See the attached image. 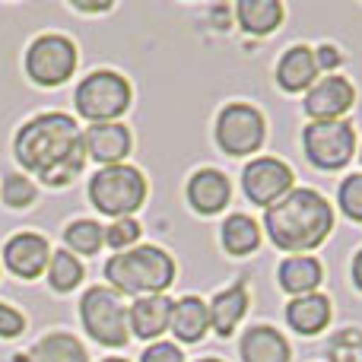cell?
I'll return each mask as SVG.
<instances>
[{"label":"cell","mask_w":362,"mask_h":362,"mask_svg":"<svg viewBox=\"0 0 362 362\" xmlns=\"http://www.w3.org/2000/svg\"><path fill=\"white\" fill-rule=\"evenodd\" d=\"M13 153L29 175L42 178L51 187L70 185L86 165L83 131L64 112H45L25 121L16 131Z\"/></svg>","instance_id":"6da1fadb"},{"label":"cell","mask_w":362,"mask_h":362,"mask_svg":"<svg viewBox=\"0 0 362 362\" xmlns=\"http://www.w3.org/2000/svg\"><path fill=\"white\" fill-rule=\"evenodd\" d=\"M264 229H267V238L280 251L302 255V251L318 248V245L331 235L334 210L312 187H293L283 200L267 206V213H264Z\"/></svg>","instance_id":"7a4b0ae2"},{"label":"cell","mask_w":362,"mask_h":362,"mask_svg":"<svg viewBox=\"0 0 362 362\" xmlns=\"http://www.w3.org/2000/svg\"><path fill=\"white\" fill-rule=\"evenodd\" d=\"M105 280L121 296H137V299L163 296L172 286V280H175V264L156 245H140V248L108 257Z\"/></svg>","instance_id":"3957f363"},{"label":"cell","mask_w":362,"mask_h":362,"mask_svg":"<svg viewBox=\"0 0 362 362\" xmlns=\"http://www.w3.org/2000/svg\"><path fill=\"white\" fill-rule=\"evenodd\" d=\"M89 200L99 213L112 219H127L144 206L146 200V178L134 165H105L89 178Z\"/></svg>","instance_id":"277c9868"},{"label":"cell","mask_w":362,"mask_h":362,"mask_svg":"<svg viewBox=\"0 0 362 362\" xmlns=\"http://www.w3.org/2000/svg\"><path fill=\"white\" fill-rule=\"evenodd\" d=\"M76 112L93 124H112L131 105V83L115 70H95L76 86Z\"/></svg>","instance_id":"5b68a950"},{"label":"cell","mask_w":362,"mask_h":362,"mask_svg":"<svg viewBox=\"0 0 362 362\" xmlns=\"http://www.w3.org/2000/svg\"><path fill=\"white\" fill-rule=\"evenodd\" d=\"M80 318L89 337L102 346H124L131 337V321L121 293L108 286H93L80 302Z\"/></svg>","instance_id":"8992f818"},{"label":"cell","mask_w":362,"mask_h":362,"mask_svg":"<svg viewBox=\"0 0 362 362\" xmlns=\"http://www.w3.org/2000/svg\"><path fill=\"white\" fill-rule=\"evenodd\" d=\"M302 146L312 165L325 172L344 169L356 153V134L346 121H312L302 131Z\"/></svg>","instance_id":"52a82bcc"},{"label":"cell","mask_w":362,"mask_h":362,"mask_svg":"<svg viewBox=\"0 0 362 362\" xmlns=\"http://www.w3.org/2000/svg\"><path fill=\"white\" fill-rule=\"evenodd\" d=\"M264 115L248 102H232L216 118V144L226 156H248L264 146Z\"/></svg>","instance_id":"ba28073f"},{"label":"cell","mask_w":362,"mask_h":362,"mask_svg":"<svg viewBox=\"0 0 362 362\" xmlns=\"http://www.w3.org/2000/svg\"><path fill=\"white\" fill-rule=\"evenodd\" d=\"M76 70V45L64 35H38L25 51V74L38 86H61Z\"/></svg>","instance_id":"9c48e42d"},{"label":"cell","mask_w":362,"mask_h":362,"mask_svg":"<svg viewBox=\"0 0 362 362\" xmlns=\"http://www.w3.org/2000/svg\"><path fill=\"white\" fill-rule=\"evenodd\" d=\"M242 191L251 204L267 210V206H274L276 200H283L293 191V169L283 159H274V156L251 159L242 172Z\"/></svg>","instance_id":"30bf717a"},{"label":"cell","mask_w":362,"mask_h":362,"mask_svg":"<svg viewBox=\"0 0 362 362\" xmlns=\"http://www.w3.org/2000/svg\"><path fill=\"white\" fill-rule=\"evenodd\" d=\"M356 102V89L346 76H325L305 95V115L312 121H340Z\"/></svg>","instance_id":"8fae6325"},{"label":"cell","mask_w":362,"mask_h":362,"mask_svg":"<svg viewBox=\"0 0 362 362\" xmlns=\"http://www.w3.org/2000/svg\"><path fill=\"white\" fill-rule=\"evenodd\" d=\"M48 261L51 248L35 232H19L4 245V264L10 267V274L23 276V280H35L42 270H48Z\"/></svg>","instance_id":"7c38bea8"},{"label":"cell","mask_w":362,"mask_h":362,"mask_svg":"<svg viewBox=\"0 0 362 362\" xmlns=\"http://www.w3.org/2000/svg\"><path fill=\"white\" fill-rule=\"evenodd\" d=\"M83 146H86V156L105 165H118L121 159L131 153V131L118 121L112 124H89L83 131Z\"/></svg>","instance_id":"4fadbf2b"},{"label":"cell","mask_w":362,"mask_h":362,"mask_svg":"<svg viewBox=\"0 0 362 362\" xmlns=\"http://www.w3.org/2000/svg\"><path fill=\"white\" fill-rule=\"evenodd\" d=\"M229 194H232L229 178L216 169H200L187 181V204L197 213H204V216H213V213L223 210L229 204Z\"/></svg>","instance_id":"5bb4252c"},{"label":"cell","mask_w":362,"mask_h":362,"mask_svg":"<svg viewBox=\"0 0 362 362\" xmlns=\"http://www.w3.org/2000/svg\"><path fill=\"white\" fill-rule=\"evenodd\" d=\"M172 305L175 302L165 296H144L127 308V321H131V334L140 340H153L172 325Z\"/></svg>","instance_id":"9a60e30c"},{"label":"cell","mask_w":362,"mask_h":362,"mask_svg":"<svg viewBox=\"0 0 362 362\" xmlns=\"http://www.w3.org/2000/svg\"><path fill=\"white\" fill-rule=\"evenodd\" d=\"M242 362H289L293 353H289V344L276 327L270 325H255L242 334Z\"/></svg>","instance_id":"2e32d148"},{"label":"cell","mask_w":362,"mask_h":362,"mask_svg":"<svg viewBox=\"0 0 362 362\" xmlns=\"http://www.w3.org/2000/svg\"><path fill=\"white\" fill-rule=\"evenodd\" d=\"M318 80V64H315V51L305 45H296L276 64V83L286 93H302V89H312Z\"/></svg>","instance_id":"e0dca14e"},{"label":"cell","mask_w":362,"mask_h":362,"mask_svg":"<svg viewBox=\"0 0 362 362\" xmlns=\"http://www.w3.org/2000/svg\"><path fill=\"white\" fill-rule=\"evenodd\" d=\"M206 308H210L213 331H216L219 337H232L235 327L242 325L245 312H248V289H245L242 283H235V286H229V289L213 296V302Z\"/></svg>","instance_id":"ac0fdd59"},{"label":"cell","mask_w":362,"mask_h":362,"mask_svg":"<svg viewBox=\"0 0 362 362\" xmlns=\"http://www.w3.org/2000/svg\"><path fill=\"white\" fill-rule=\"evenodd\" d=\"M286 321H289V327H293L296 334L312 337V334L325 331L327 321H331V299L321 296V293L299 296V299H293L286 305Z\"/></svg>","instance_id":"d6986e66"},{"label":"cell","mask_w":362,"mask_h":362,"mask_svg":"<svg viewBox=\"0 0 362 362\" xmlns=\"http://www.w3.org/2000/svg\"><path fill=\"white\" fill-rule=\"evenodd\" d=\"M172 331L181 344H197L204 340V334L210 331V308H206L204 299L197 296H185L172 305Z\"/></svg>","instance_id":"ffe728a7"},{"label":"cell","mask_w":362,"mask_h":362,"mask_svg":"<svg viewBox=\"0 0 362 362\" xmlns=\"http://www.w3.org/2000/svg\"><path fill=\"white\" fill-rule=\"evenodd\" d=\"M321 276H325V267L312 255H293L280 264V286L283 293L296 296V299L299 296H312L318 289Z\"/></svg>","instance_id":"44dd1931"},{"label":"cell","mask_w":362,"mask_h":362,"mask_svg":"<svg viewBox=\"0 0 362 362\" xmlns=\"http://www.w3.org/2000/svg\"><path fill=\"white\" fill-rule=\"evenodd\" d=\"M235 16L238 25L251 35H270L283 23V4L280 0H238Z\"/></svg>","instance_id":"7402d4cb"},{"label":"cell","mask_w":362,"mask_h":362,"mask_svg":"<svg viewBox=\"0 0 362 362\" xmlns=\"http://www.w3.org/2000/svg\"><path fill=\"white\" fill-rule=\"evenodd\" d=\"M219 238H223V248L229 251V255L242 257V255H251V251L261 245V226L251 216H245V213H235V216H229L223 223Z\"/></svg>","instance_id":"603a6c76"},{"label":"cell","mask_w":362,"mask_h":362,"mask_svg":"<svg viewBox=\"0 0 362 362\" xmlns=\"http://www.w3.org/2000/svg\"><path fill=\"white\" fill-rule=\"evenodd\" d=\"M32 362H89V356L74 334H48L35 344Z\"/></svg>","instance_id":"cb8c5ba5"},{"label":"cell","mask_w":362,"mask_h":362,"mask_svg":"<svg viewBox=\"0 0 362 362\" xmlns=\"http://www.w3.org/2000/svg\"><path fill=\"white\" fill-rule=\"evenodd\" d=\"M64 242H67V248L74 251V255H99V248L105 245V229H102L99 223H93V219H76V223H70L67 229H64Z\"/></svg>","instance_id":"d4e9b609"},{"label":"cell","mask_w":362,"mask_h":362,"mask_svg":"<svg viewBox=\"0 0 362 362\" xmlns=\"http://www.w3.org/2000/svg\"><path fill=\"white\" fill-rule=\"evenodd\" d=\"M80 280H83V264L76 261V255H70V251H51V261H48L51 289L70 293V289L80 286Z\"/></svg>","instance_id":"484cf974"},{"label":"cell","mask_w":362,"mask_h":362,"mask_svg":"<svg viewBox=\"0 0 362 362\" xmlns=\"http://www.w3.org/2000/svg\"><path fill=\"white\" fill-rule=\"evenodd\" d=\"M327 359L331 362H362V331L359 327H344L327 344Z\"/></svg>","instance_id":"4316f807"},{"label":"cell","mask_w":362,"mask_h":362,"mask_svg":"<svg viewBox=\"0 0 362 362\" xmlns=\"http://www.w3.org/2000/svg\"><path fill=\"white\" fill-rule=\"evenodd\" d=\"M337 200H340V210H344L346 216L362 223V172L344 178V185H340V191H337Z\"/></svg>","instance_id":"83f0119b"},{"label":"cell","mask_w":362,"mask_h":362,"mask_svg":"<svg viewBox=\"0 0 362 362\" xmlns=\"http://www.w3.org/2000/svg\"><path fill=\"white\" fill-rule=\"evenodd\" d=\"M32 200H35V185H32L25 175H10L4 181V204L6 206L23 210V206H29Z\"/></svg>","instance_id":"f1b7e54d"},{"label":"cell","mask_w":362,"mask_h":362,"mask_svg":"<svg viewBox=\"0 0 362 362\" xmlns=\"http://www.w3.org/2000/svg\"><path fill=\"white\" fill-rule=\"evenodd\" d=\"M140 238V223L137 219H115L112 226L105 229V245H112L115 251H121V248H127V245H134Z\"/></svg>","instance_id":"f546056e"},{"label":"cell","mask_w":362,"mask_h":362,"mask_svg":"<svg viewBox=\"0 0 362 362\" xmlns=\"http://www.w3.org/2000/svg\"><path fill=\"white\" fill-rule=\"evenodd\" d=\"M25 331V318L16 312V308H10L6 302H0V337H19V334Z\"/></svg>","instance_id":"4dcf8cb0"},{"label":"cell","mask_w":362,"mask_h":362,"mask_svg":"<svg viewBox=\"0 0 362 362\" xmlns=\"http://www.w3.org/2000/svg\"><path fill=\"white\" fill-rule=\"evenodd\" d=\"M140 362H185V353H181L175 344H165V340H159V344L146 346V353L140 356Z\"/></svg>","instance_id":"1f68e13d"},{"label":"cell","mask_w":362,"mask_h":362,"mask_svg":"<svg viewBox=\"0 0 362 362\" xmlns=\"http://www.w3.org/2000/svg\"><path fill=\"white\" fill-rule=\"evenodd\" d=\"M340 51L334 48V45H321L318 51H315V64H318V70H337L340 67Z\"/></svg>","instance_id":"d6a6232c"},{"label":"cell","mask_w":362,"mask_h":362,"mask_svg":"<svg viewBox=\"0 0 362 362\" xmlns=\"http://www.w3.org/2000/svg\"><path fill=\"white\" fill-rule=\"evenodd\" d=\"M353 283L362 289V251H356V257H353Z\"/></svg>","instance_id":"836d02e7"},{"label":"cell","mask_w":362,"mask_h":362,"mask_svg":"<svg viewBox=\"0 0 362 362\" xmlns=\"http://www.w3.org/2000/svg\"><path fill=\"white\" fill-rule=\"evenodd\" d=\"M76 6H80V10H108L112 4H83V0H76Z\"/></svg>","instance_id":"e575fe53"},{"label":"cell","mask_w":362,"mask_h":362,"mask_svg":"<svg viewBox=\"0 0 362 362\" xmlns=\"http://www.w3.org/2000/svg\"><path fill=\"white\" fill-rule=\"evenodd\" d=\"M197 362H223V359H197Z\"/></svg>","instance_id":"d590c367"},{"label":"cell","mask_w":362,"mask_h":362,"mask_svg":"<svg viewBox=\"0 0 362 362\" xmlns=\"http://www.w3.org/2000/svg\"><path fill=\"white\" fill-rule=\"evenodd\" d=\"M105 362H127V359H105Z\"/></svg>","instance_id":"8d00e7d4"},{"label":"cell","mask_w":362,"mask_h":362,"mask_svg":"<svg viewBox=\"0 0 362 362\" xmlns=\"http://www.w3.org/2000/svg\"><path fill=\"white\" fill-rule=\"evenodd\" d=\"M359 159H362V153H359Z\"/></svg>","instance_id":"74e56055"}]
</instances>
